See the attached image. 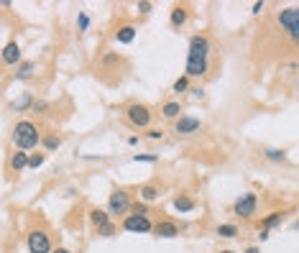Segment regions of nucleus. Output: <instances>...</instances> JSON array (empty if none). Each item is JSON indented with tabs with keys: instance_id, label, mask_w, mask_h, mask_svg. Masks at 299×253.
<instances>
[{
	"instance_id": "nucleus-15",
	"label": "nucleus",
	"mask_w": 299,
	"mask_h": 253,
	"mask_svg": "<svg viewBox=\"0 0 299 253\" xmlns=\"http://www.w3.org/2000/svg\"><path fill=\"white\" fill-rule=\"evenodd\" d=\"M159 115L164 118V121H169V123H174L179 115H184V105L179 100H167L161 105V110H159Z\"/></svg>"
},
{
	"instance_id": "nucleus-3",
	"label": "nucleus",
	"mask_w": 299,
	"mask_h": 253,
	"mask_svg": "<svg viewBox=\"0 0 299 253\" xmlns=\"http://www.w3.org/2000/svg\"><path fill=\"white\" fill-rule=\"evenodd\" d=\"M123 118H126V123L136 130H146L154 123V113L148 105H143V102H128L123 108Z\"/></svg>"
},
{
	"instance_id": "nucleus-19",
	"label": "nucleus",
	"mask_w": 299,
	"mask_h": 253,
	"mask_svg": "<svg viewBox=\"0 0 299 253\" xmlns=\"http://www.w3.org/2000/svg\"><path fill=\"white\" fill-rule=\"evenodd\" d=\"M284 217H287V212H284V210H274V212H268L266 217H261L258 225H261L263 230H274V228H281Z\"/></svg>"
},
{
	"instance_id": "nucleus-26",
	"label": "nucleus",
	"mask_w": 299,
	"mask_h": 253,
	"mask_svg": "<svg viewBox=\"0 0 299 253\" xmlns=\"http://www.w3.org/2000/svg\"><path fill=\"white\" fill-rule=\"evenodd\" d=\"M89 23H92V18H89L87 10H77V21H74V26H77V34H87L89 31Z\"/></svg>"
},
{
	"instance_id": "nucleus-10",
	"label": "nucleus",
	"mask_w": 299,
	"mask_h": 253,
	"mask_svg": "<svg viewBox=\"0 0 299 253\" xmlns=\"http://www.w3.org/2000/svg\"><path fill=\"white\" fill-rule=\"evenodd\" d=\"M138 36V26L133 23V21H123V23H118L113 28V41L115 43H123V46H128V43H133Z\"/></svg>"
},
{
	"instance_id": "nucleus-39",
	"label": "nucleus",
	"mask_w": 299,
	"mask_h": 253,
	"mask_svg": "<svg viewBox=\"0 0 299 253\" xmlns=\"http://www.w3.org/2000/svg\"><path fill=\"white\" fill-rule=\"evenodd\" d=\"M51 253H72V251H69V248H67V246H56V248H54V251H51Z\"/></svg>"
},
{
	"instance_id": "nucleus-16",
	"label": "nucleus",
	"mask_w": 299,
	"mask_h": 253,
	"mask_svg": "<svg viewBox=\"0 0 299 253\" xmlns=\"http://www.w3.org/2000/svg\"><path fill=\"white\" fill-rule=\"evenodd\" d=\"M8 169L13 171V174H21V171H26L28 169V154L26 151H10V156H8Z\"/></svg>"
},
{
	"instance_id": "nucleus-1",
	"label": "nucleus",
	"mask_w": 299,
	"mask_h": 253,
	"mask_svg": "<svg viewBox=\"0 0 299 253\" xmlns=\"http://www.w3.org/2000/svg\"><path fill=\"white\" fill-rule=\"evenodd\" d=\"M210 59H213V43L207 34H194L187 46V67L184 77L189 80H205L210 74Z\"/></svg>"
},
{
	"instance_id": "nucleus-41",
	"label": "nucleus",
	"mask_w": 299,
	"mask_h": 253,
	"mask_svg": "<svg viewBox=\"0 0 299 253\" xmlns=\"http://www.w3.org/2000/svg\"><path fill=\"white\" fill-rule=\"evenodd\" d=\"M220 253H235V251H230V248H222Z\"/></svg>"
},
{
	"instance_id": "nucleus-29",
	"label": "nucleus",
	"mask_w": 299,
	"mask_h": 253,
	"mask_svg": "<svg viewBox=\"0 0 299 253\" xmlns=\"http://www.w3.org/2000/svg\"><path fill=\"white\" fill-rule=\"evenodd\" d=\"M43 161H46V154L36 148L34 154H28V169H39V167H43Z\"/></svg>"
},
{
	"instance_id": "nucleus-17",
	"label": "nucleus",
	"mask_w": 299,
	"mask_h": 253,
	"mask_svg": "<svg viewBox=\"0 0 299 253\" xmlns=\"http://www.w3.org/2000/svg\"><path fill=\"white\" fill-rule=\"evenodd\" d=\"M62 143H64V138L59 136V133H43L41 136V151L51 154V151H56V148H62Z\"/></svg>"
},
{
	"instance_id": "nucleus-5",
	"label": "nucleus",
	"mask_w": 299,
	"mask_h": 253,
	"mask_svg": "<svg viewBox=\"0 0 299 253\" xmlns=\"http://www.w3.org/2000/svg\"><path fill=\"white\" fill-rule=\"evenodd\" d=\"M258 212V195L256 192H243L238 195V200L233 202V215H238L241 220H253Z\"/></svg>"
},
{
	"instance_id": "nucleus-35",
	"label": "nucleus",
	"mask_w": 299,
	"mask_h": 253,
	"mask_svg": "<svg viewBox=\"0 0 299 253\" xmlns=\"http://www.w3.org/2000/svg\"><path fill=\"white\" fill-rule=\"evenodd\" d=\"M263 8H266V3H263V0H256V3L251 5V13H253V16H261V13H263Z\"/></svg>"
},
{
	"instance_id": "nucleus-6",
	"label": "nucleus",
	"mask_w": 299,
	"mask_h": 253,
	"mask_svg": "<svg viewBox=\"0 0 299 253\" xmlns=\"http://www.w3.org/2000/svg\"><path fill=\"white\" fill-rule=\"evenodd\" d=\"M276 21L281 26V31H287V36L297 43L299 39V8L297 5H289V8H281L276 13Z\"/></svg>"
},
{
	"instance_id": "nucleus-33",
	"label": "nucleus",
	"mask_w": 299,
	"mask_h": 253,
	"mask_svg": "<svg viewBox=\"0 0 299 253\" xmlns=\"http://www.w3.org/2000/svg\"><path fill=\"white\" fill-rule=\"evenodd\" d=\"M133 161L136 164H156L159 154H133Z\"/></svg>"
},
{
	"instance_id": "nucleus-38",
	"label": "nucleus",
	"mask_w": 299,
	"mask_h": 253,
	"mask_svg": "<svg viewBox=\"0 0 299 253\" xmlns=\"http://www.w3.org/2000/svg\"><path fill=\"white\" fill-rule=\"evenodd\" d=\"M141 136H128V146H138Z\"/></svg>"
},
{
	"instance_id": "nucleus-30",
	"label": "nucleus",
	"mask_w": 299,
	"mask_h": 253,
	"mask_svg": "<svg viewBox=\"0 0 299 253\" xmlns=\"http://www.w3.org/2000/svg\"><path fill=\"white\" fill-rule=\"evenodd\" d=\"M171 92H176V95H187L189 92V77H179V80H174V84H171Z\"/></svg>"
},
{
	"instance_id": "nucleus-32",
	"label": "nucleus",
	"mask_w": 299,
	"mask_h": 253,
	"mask_svg": "<svg viewBox=\"0 0 299 253\" xmlns=\"http://www.w3.org/2000/svg\"><path fill=\"white\" fill-rule=\"evenodd\" d=\"M143 136L148 138V141H161L164 136H167V130H164V128H146V133H143Z\"/></svg>"
},
{
	"instance_id": "nucleus-18",
	"label": "nucleus",
	"mask_w": 299,
	"mask_h": 253,
	"mask_svg": "<svg viewBox=\"0 0 299 253\" xmlns=\"http://www.w3.org/2000/svg\"><path fill=\"white\" fill-rule=\"evenodd\" d=\"M87 217H89V225H92L95 230H97V228H102L105 222H110L108 210H102V207H89V210H87Z\"/></svg>"
},
{
	"instance_id": "nucleus-14",
	"label": "nucleus",
	"mask_w": 299,
	"mask_h": 253,
	"mask_svg": "<svg viewBox=\"0 0 299 253\" xmlns=\"http://www.w3.org/2000/svg\"><path fill=\"white\" fill-rule=\"evenodd\" d=\"M159 197H161V187H159V182H146V184L138 187V200H141V202L154 205V202H159Z\"/></svg>"
},
{
	"instance_id": "nucleus-13",
	"label": "nucleus",
	"mask_w": 299,
	"mask_h": 253,
	"mask_svg": "<svg viewBox=\"0 0 299 253\" xmlns=\"http://www.w3.org/2000/svg\"><path fill=\"white\" fill-rule=\"evenodd\" d=\"M151 233L156 238H179L182 228H179V222H174V220H159V222H154Z\"/></svg>"
},
{
	"instance_id": "nucleus-31",
	"label": "nucleus",
	"mask_w": 299,
	"mask_h": 253,
	"mask_svg": "<svg viewBox=\"0 0 299 253\" xmlns=\"http://www.w3.org/2000/svg\"><path fill=\"white\" fill-rule=\"evenodd\" d=\"M115 233H118V225H115L113 220H110V222H105L102 228H97V235H100V238H113Z\"/></svg>"
},
{
	"instance_id": "nucleus-37",
	"label": "nucleus",
	"mask_w": 299,
	"mask_h": 253,
	"mask_svg": "<svg viewBox=\"0 0 299 253\" xmlns=\"http://www.w3.org/2000/svg\"><path fill=\"white\" fill-rule=\"evenodd\" d=\"M258 238H261V241H268V238H271V230H258Z\"/></svg>"
},
{
	"instance_id": "nucleus-22",
	"label": "nucleus",
	"mask_w": 299,
	"mask_h": 253,
	"mask_svg": "<svg viewBox=\"0 0 299 253\" xmlns=\"http://www.w3.org/2000/svg\"><path fill=\"white\" fill-rule=\"evenodd\" d=\"M34 74H36V62H21L16 67V74H13V77H16L18 82H26V80H31Z\"/></svg>"
},
{
	"instance_id": "nucleus-23",
	"label": "nucleus",
	"mask_w": 299,
	"mask_h": 253,
	"mask_svg": "<svg viewBox=\"0 0 299 253\" xmlns=\"http://www.w3.org/2000/svg\"><path fill=\"white\" fill-rule=\"evenodd\" d=\"M118 64H126V59L118 51H105V54L100 56V67L102 69H110V67H118Z\"/></svg>"
},
{
	"instance_id": "nucleus-36",
	"label": "nucleus",
	"mask_w": 299,
	"mask_h": 253,
	"mask_svg": "<svg viewBox=\"0 0 299 253\" xmlns=\"http://www.w3.org/2000/svg\"><path fill=\"white\" fill-rule=\"evenodd\" d=\"M189 95H192L194 100H197V97L202 100V97H205V90H202V87H189Z\"/></svg>"
},
{
	"instance_id": "nucleus-21",
	"label": "nucleus",
	"mask_w": 299,
	"mask_h": 253,
	"mask_svg": "<svg viewBox=\"0 0 299 253\" xmlns=\"http://www.w3.org/2000/svg\"><path fill=\"white\" fill-rule=\"evenodd\" d=\"M34 92H21V97L18 100H13L10 102V110L13 113H26V110H31L34 108Z\"/></svg>"
},
{
	"instance_id": "nucleus-11",
	"label": "nucleus",
	"mask_w": 299,
	"mask_h": 253,
	"mask_svg": "<svg viewBox=\"0 0 299 253\" xmlns=\"http://www.w3.org/2000/svg\"><path fill=\"white\" fill-rule=\"evenodd\" d=\"M0 62L5 67H18L23 62V54H21V43L16 39H10L3 49H0Z\"/></svg>"
},
{
	"instance_id": "nucleus-27",
	"label": "nucleus",
	"mask_w": 299,
	"mask_h": 253,
	"mask_svg": "<svg viewBox=\"0 0 299 253\" xmlns=\"http://www.w3.org/2000/svg\"><path fill=\"white\" fill-rule=\"evenodd\" d=\"M128 215H143V217H151L154 212H151V205H146V202L136 200V202H130V210H128Z\"/></svg>"
},
{
	"instance_id": "nucleus-20",
	"label": "nucleus",
	"mask_w": 299,
	"mask_h": 253,
	"mask_svg": "<svg viewBox=\"0 0 299 253\" xmlns=\"http://www.w3.org/2000/svg\"><path fill=\"white\" fill-rule=\"evenodd\" d=\"M171 205H174V210H176V212H182V215H187V212H194V210H197V202H194L189 195H176Z\"/></svg>"
},
{
	"instance_id": "nucleus-24",
	"label": "nucleus",
	"mask_w": 299,
	"mask_h": 253,
	"mask_svg": "<svg viewBox=\"0 0 299 253\" xmlns=\"http://www.w3.org/2000/svg\"><path fill=\"white\" fill-rule=\"evenodd\" d=\"M263 159L266 161H271V164H284L287 161V151H284V148H263Z\"/></svg>"
},
{
	"instance_id": "nucleus-9",
	"label": "nucleus",
	"mask_w": 299,
	"mask_h": 253,
	"mask_svg": "<svg viewBox=\"0 0 299 253\" xmlns=\"http://www.w3.org/2000/svg\"><path fill=\"white\" fill-rule=\"evenodd\" d=\"M121 225H123L126 233H141V235H146V233H151L154 220L151 217H143V215H126Z\"/></svg>"
},
{
	"instance_id": "nucleus-40",
	"label": "nucleus",
	"mask_w": 299,
	"mask_h": 253,
	"mask_svg": "<svg viewBox=\"0 0 299 253\" xmlns=\"http://www.w3.org/2000/svg\"><path fill=\"white\" fill-rule=\"evenodd\" d=\"M243 253H261V248H258V246H248Z\"/></svg>"
},
{
	"instance_id": "nucleus-28",
	"label": "nucleus",
	"mask_w": 299,
	"mask_h": 253,
	"mask_svg": "<svg viewBox=\"0 0 299 253\" xmlns=\"http://www.w3.org/2000/svg\"><path fill=\"white\" fill-rule=\"evenodd\" d=\"M31 113H36V115H51L54 113V105L49 100H34V108H31Z\"/></svg>"
},
{
	"instance_id": "nucleus-34",
	"label": "nucleus",
	"mask_w": 299,
	"mask_h": 253,
	"mask_svg": "<svg viewBox=\"0 0 299 253\" xmlns=\"http://www.w3.org/2000/svg\"><path fill=\"white\" fill-rule=\"evenodd\" d=\"M136 8H138V13H141V16H148V13L154 10V3H148V0H141V3H138Z\"/></svg>"
},
{
	"instance_id": "nucleus-7",
	"label": "nucleus",
	"mask_w": 299,
	"mask_h": 253,
	"mask_svg": "<svg viewBox=\"0 0 299 253\" xmlns=\"http://www.w3.org/2000/svg\"><path fill=\"white\" fill-rule=\"evenodd\" d=\"M26 248H28V253H51L54 243H51L49 230L46 228H34L26 235Z\"/></svg>"
},
{
	"instance_id": "nucleus-8",
	"label": "nucleus",
	"mask_w": 299,
	"mask_h": 253,
	"mask_svg": "<svg viewBox=\"0 0 299 253\" xmlns=\"http://www.w3.org/2000/svg\"><path fill=\"white\" fill-rule=\"evenodd\" d=\"M202 130V121L197 115H179L176 121L171 123V133H176L179 138H189V136H197Z\"/></svg>"
},
{
	"instance_id": "nucleus-4",
	"label": "nucleus",
	"mask_w": 299,
	"mask_h": 253,
	"mask_svg": "<svg viewBox=\"0 0 299 253\" xmlns=\"http://www.w3.org/2000/svg\"><path fill=\"white\" fill-rule=\"evenodd\" d=\"M130 202H133V195L126 189V187H115L113 192H110V197H108V215H110V220L113 217H118V215H128V210H130Z\"/></svg>"
},
{
	"instance_id": "nucleus-2",
	"label": "nucleus",
	"mask_w": 299,
	"mask_h": 253,
	"mask_svg": "<svg viewBox=\"0 0 299 253\" xmlns=\"http://www.w3.org/2000/svg\"><path fill=\"white\" fill-rule=\"evenodd\" d=\"M41 136H43L41 126L36 121H28V118H21V121H16V126L10 128L13 146H16L18 151H26V154L36 151V148L41 146Z\"/></svg>"
},
{
	"instance_id": "nucleus-12",
	"label": "nucleus",
	"mask_w": 299,
	"mask_h": 253,
	"mask_svg": "<svg viewBox=\"0 0 299 253\" xmlns=\"http://www.w3.org/2000/svg\"><path fill=\"white\" fill-rule=\"evenodd\" d=\"M189 16H192V10L187 3H176L171 10H169V26L174 28V31H179V28H184L189 23Z\"/></svg>"
},
{
	"instance_id": "nucleus-25",
	"label": "nucleus",
	"mask_w": 299,
	"mask_h": 253,
	"mask_svg": "<svg viewBox=\"0 0 299 253\" xmlns=\"http://www.w3.org/2000/svg\"><path fill=\"white\" fill-rule=\"evenodd\" d=\"M215 233L220 238H238V235H241V230H238L235 222H220V225L215 228Z\"/></svg>"
}]
</instances>
